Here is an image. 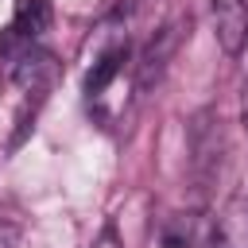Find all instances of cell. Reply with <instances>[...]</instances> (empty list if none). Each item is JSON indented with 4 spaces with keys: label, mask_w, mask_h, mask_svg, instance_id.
I'll use <instances>...</instances> for the list:
<instances>
[{
    "label": "cell",
    "mask_w": 248,
    "mask_h": 248,
    "mask_svg": "<svg viewBox=\"0 0 248 248\" xmlns=\"http://www.w3.org/2000/svg\"><path fill=\"white\" fill-rule=\"evenodd\" d=\"M89 248H124V240H120V232H116V225L108 221L93 240H89Z\"/></svg>",
    "instance_id": "cell-8"
},
{
    "label": "cell",
    "mask_w": 248,
    "mask_h": 248,
    "mask_svg": "<svg viewBox=\"0 0 248 248\" xmlns=\"http://www.w3.org/2000/svg\"><path fill=\"white\" fill-rule=\"evenodd\" d=\"M50 74H54V54L8 27L0 39V81L16 89H43Z\"/></svg>",
    "instance_id": "cell-1"
},
{
    "label": "cell",
    "mask_w": 248,
    "mask_h": 248,
    "mask_svg": "<svg viewBox=\"0 0 248 248\" xmlns=\"http://www.w3.org/2000/svg\"><path fill=\"white\" fill-rule=\"evenodd\" d=\"M202 244H209L202 213H174L163 225V248H202Z\"/></svg>",
    "instance_id": "cell-6"
},
{
    "label": "cell",
    "mask_w": 248,
    "mask_h": 248,
    "mask_svg": "<svg viewBox=\"0 0 248 248\" xmlns=\"http://www.w3.org/2000/svg\"><path fill=\"white\" fill-rule=\"evenodd\" d=\"M50 23H54L50 0H16V8H12V31H16V35L39 43V39L50 31Z\"/></svg>",
    "instance_id": "cell-4"
},
{
    "label": "cell",
    "mask_w": 248,
    "mask_h": 248,
    "mask_svg": "<svg viewBox=\"0 0 248 248\" xmlns=\"http://www.w3.org/2000/svg\"><path fill=\"white\" fill-rule=\"evenodd\" d=\"M240 124L248 132V78H244V89H240Z\"/></svg>",
    "instance_id": "cell-10"
},
{
    "label": "cell",
    "mask_w": 248,
    "mask_h": 248,
    "mask_svg": "<svg viewBox=\"0 0 248 248\" xmlns=\"http://www.w3.org/2000/svg\"><path fill=\"white\" fill-rule=\"evenodd\" d=\"M19 244V229L12 221H0V248H16Z\"/></svg>",
    "instance_id": "cell-9"
},
{
    "label": "cell",
    "mask_w": 248,
    "mask_h": 248,
    "mask_svg": "<svg viewBox=\"0 0 248 248\" xmlns=\"http://www.w3.org/2000/svg\"><path fill=\"white\" fill-rule=\"evenodd\" d=\"M124 62H128V46H124V43L108 46V50L93 62V70L85 74V93H89V97H101V93L112 85V78L124 70Z\"/></svg>",
    "instance_id": "cell-7"
},
{
    "label": "cell",
    "mask_w": 248,
    "mask_h": 248,
    "mask_svg": "<svg viewBox=\"0 0 248 248\" xmlns=\"http://www.w3.org/2000/svg\"><path fill=\"white\" fill-rule=\"evenodd\" d=\"M178 39H182V23H167L163 31H155V39L143 46L140 66H136L140 89H147L151 81H159V78H163V70H167V62H170V54H174V46H178Z\"/></svg>",
    "instance_id": "cell-3"
},
{
    "label": "cell",
    "mask_w": 248,
    "mask_h": 248,
    "mask_svg": "<svg viewBox=\"0 0 248 248\" xmlns=\"http://www.w3.org/2000/svg\"><path fill=\"white\" fill-rule=\"evenodd\" d=\"M213 4V23H217V43L225 54H240L248 46V0H209Z\"/></svg>",
    "instance_id": "cell-2"
},
{
    "label": "cell",
    "mask_w": 248,
    "mask_h": 248,
    "mask_svg": "<svg viewBox=\"0 0 248 248\" xmlns=\"http://www.w3.org/2000/svg\"><path fill=\"white\" fill-rule=\"evenodd\" d=\"M209 248H248V205L232 202L209 225Z\"/></svg>",
    "instance_id": "cell-5"
}]
</instances>
